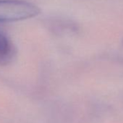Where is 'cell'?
Segmentation results:
<instances>
[{
	"instance_id": "cell-1",
	"label": "cell",
	"mask_w": 123,
	"mask_h": 123,
	"mask_svg": "<svg viewBox=\"0 0 123 123\" xmlns=\"http://www.w3.org/2000/svg\"><path fill=\"white\" fill-rule=\"evenodd\" d=\"M40 9L24 0H0V23L23 20L37 16Z\"/></svg>"
},
{
	"instance_id": "cell-2",
	"label": "cell",
	"mask_w": 123,
	"mask_h": 123,
	"mask_svg": "<svg viewBox=\"0 0 123 123\" xmlns=\"http://www.w3.org/2000/svg\"><path fill=\"white\" fill-rule=\"evenodd\" d=\"M15 47L10 38L0 31V65L10 63L15 56Z\"/></svg>"
}]
</instances>
